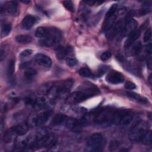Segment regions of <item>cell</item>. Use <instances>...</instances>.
Listing matches in <instances>:
<instances>
[{"label":"cell","mask_w":152,"mask_h":152,"mask_svg":"<svg viewBox=\"0 0 152 152\" xmlns=\"http://www.w3.org/2000/svg\"><path fill=\"white\" fill-rule=\"evenodd\" d=\"M99 92V89L95 86H90L83 90L77 91L72 93L68 96L66 102L71 104L78 103L92 96L98 94Z\"/></svg>","instance_id":"obj_1"},{"label":"cell","mask_w":152,"mask_h":152,"mask_svg":"<svg viewBox=\"0 0 152 152\" xmlns=\"http://www.w3.org/2000/svg\"><path fill=\"white\" fill-rule=\"evenodd\" d=\"M61 39V34L57 28H49L46 37L40 40L41 45L46 47L52 46L58 43Z\"/></svg>","instance_id":"obj_2"},{"label":"cell","mask_w":152,"mask_h":152,"mask_svg":"<svg viewBox=\"0 0 152 152\" xmlns=\"http://www.w3.org/2000/svg\"><path fill=\"white\" fill-rule=\"evenodd\" d=\"M132 119V115L126 110H114L112 123L118 125H124L129 124Z\"/></svg>","instance_id":"obj_3"},{"label":"cell","mask_w":152,"mask_h":152,"mask_svg":"<svg viewBox=\"0 0 152 152\" xmlns=\"http://www.w3.org/2000/svg\"><path fill=\"white\" fill-rule=\"evenodd\" d=\"M103 145V137L100 133H93L88 138L87 146L88 151H100Z\"/></svg>","instance_id":"obj_4"},{"label":"cell","mask_w":152,"mask_h":152,"mask_svg":"<svg viewBox=\"0 0 152 152\" xmlns=\"http://www.w3.org/2000/svg\"><path fill=\"white\" fill-rule=\"evenodd\" d=\"M54 142V135L48 132L38 133V135L31 147H45L52 145Z\"/></svg>","instance_id":"obj_5"},{"label":"cell","mask_w":152,"mask_h":152,"mask_svg":"<svg viewBox=\"0 0 152 152\" xmlns=\"http://www.w3.org/2000/svg\"><path fill=\"white\" fill-rule=\"evenodd\" d=\"M113 110L107 109H100L95 115L94 122L97 125H105L112 123Z\"/></svg>","instance_id":"obj_6"},{"label":"cell","mask_w":152,"mask_h":152,"mask_svg":"<svg viewBox=\"0 0 152 152\" xmlns=\"http://www.w3.org/2000/svg\"><path fill=\"white\" fill-rule=\"evenodd\" d=\"M147 124L144 121L138 122L131 129L129 132V138L134 141H140L144 133L147 130Z\"/></svg>","instance_id":"obj_7"},{"label":"cell","mask_w":152,"mask_h":152,"mask_svg":"<svg viewBox=\"0 0 152 152\" xmlns=\"http://www.w3.org/2000/svg\"><path fill=\"white\" fill-rule=\"evenodd\" d=\"M133 14L134 12L132 11H130L125 17V23L121 32L122 36L129 35L131 32L135 30L137 26V22L132 18Z\"/></svg>","instance_id":"obj_8"},{"label":"cell","mask_w":152,"mask_h":152,"mask_svg":"<svg viewBox=\"0 0 152 152\" xmlns=\"http://www.w3.org/2000/svg\"><path fill=\"white\" fill-rule=\"evenodd\" d=\"M106 80L109 83L118 84L124 82V77L121 73L116 71H112L107 75Z\"/></svg>","instance_id":"obj_9"},{"label":"cell","mask_w":152,"mask_h":152,"mask_svg":"<svg viewBox=\"0 0 152 152\" xmlns=\"http://www.w3.org/2000/svg\"><path fill=\"white\" fill-rule=\"evenodd\" d=\"M36 62L39 64L40 65L49 68L52 65V61L51 59L47 55L43 53H37L35 56Z\"/></svg>","instance_id":"obj_10"},{"label":"cell","mask_w":152,"mask_h":152,"mask_svg":"<svg viewBox=\"0 0 152 152\" xmlns=\"http://www.w3.org/2000/svg\"><path fill=\"white\" fill-rule=\"evenodd\" d=\"M125 21L121 20L115 24L108 30V33L107 36L109 39H112L118 35L119 33L121 32L122 29L123 28Z\"/></svg>","instance_id":"obj_11"},{"label":"cell","mask_w":152,"mask_h":152,"mask_svg":"<svg viewBox=\"0 0 152 152\" xmlns=\"http://www.w3.org/2000/svg\"><path fill=\"white\" fill-rule=\"evenodd\" d=\"M51 114L52 112L50 110L45 111L39 114L37 116L34 118L33 120L34 125L36 126H39L45 123L49 119Z\"/></svg>","instance_id":"obj_12"},{"label":"cell","mask_w":152,"mask_h":152,"mask_svg":"<svg viewBox=\"0 0 152 152\" xmlns=\"http://www.w3.org/2000/svg\"><path fill=\"white\" fill-rule=\"evenodd\" d=\"M27 130H28L27 125L26 124H18L13 126L8 131V132L12 136L14 135H23L26 134Z\"/></svg>","instance_id":"obj_13"},{"label":"cell","mask_w":152,"mask_h":152,"mask_svg":"<svg viewBox=\"0 0 152 152\" xmlns=\"http://www.w3.org/2000/svg\"><path fill=\"white\" fill-rule=\"evenodd\" d=\"M140 31L138 30H135L131 32L128 36L126 41L125 42L124 46L126 48H129L140 36Z\"/></svg>","instance_id":"obj_14"},{"label":"cell","mask_w":152,"mask_h":152,"mask_svg":"<svg viewBox=\"0 0 152 152\" xmlns=\"http://www.w3.org/2000/svg\"><path fill=\"white\" fill-rule=\"evenodd\" d=\"M36 18L31 15H26L23 20L21 23L22 27L25 30L30 29L36 23Z\"/></svg>","instance_id":"obj_15"},{"label":"cell","mask_w":152,"mask_h":152,"mask_svg":"<svg viewBox=\"0 0 152 152\" xmlns=\"http://www.w3.org/2000/svg\"><path fill=\"white\" fill-rule=\"evenodd\" d=\"M116 19V16L115 14L106 16V18L102 25V30L104 31H108L115 24Z\"/></svg>","instance_id":"obj_16"},{"label":"cell","mask_w":152,"mask_h":152,"mask_svg":"<svg viewBox=\"0 0 152 152\" xmlns=\"http://www.w3.org/2000/svg\"><path fill=\"white\" fill-rule=\"evenodd\" d=\"M68 118L64 114H57L52 119V125L53 126H58L65 124Z\"/></svg>","instance_id":"obj_17"},{"label":"cell","mask_w":152,"mask_h":152,"mask_svg":"<svg viewBox=\"0 0 152 152\" xmlns=\"http://www.w3.org/2000/svg\"><path fill=\"white\" fill-rule=\"evenodd\" d=\"M46 103V100L45 97H39L36 98L34 100H33V107L34 108L38 110H40L42 108H43Z\"/></svg>","instance_id":"obj_18"},{"label":"cell","mask_w":152,"mask_h":152,"mask_svg":"<svg viewBox=\"0 0 152 152\" xmlns=\"http://www.w3.org/2000/svg\"><path fill=\"white\" fill-rule=\"evenodd\" d=\"M7 11L9 14L12 15H15L17 14L18 12V4L17 2L15 1H10L7 7Z\"/></svg>","instance_id":"obj_19"},{"label":"cell","mask_w":152,"mask_h":152,"mask_svg":"<svg viewBox=\"0 0 152 152\" xmlns=\"http://www.w3.org/2000/svg\"><path fill=\"white\" fill-rule=\"evenodd\" d=\"M69 52V48H65L62 46H59L56 48L55 51L56 56L59 59H62L65 57V56Z\"/></svg>","instance_id":"obj_20"},{"label":"cell","mask_w":152,"mask_h":152,"mask_svg":"<svg viewBox=\"0 0 152 152\" xmlns=\"http://www.w3.org/2000/svg\"><path fill=\"white\" fill-rule=\"evenodd\" d=\"M140 141L144 144H150L151 143V131L150 130H147L141 137Z\"/></svg>","instance_id":"obj_21"},{"label":"cell","mask_w":152,"mask_h":152,"mask_svg":"<svg viewBox=\"0 0 152 152\" xmlns=\"http://www.w3.org/2000/svg\"><path fill=\"white\" fill-rule=\"evenodd\" d=\"M132 48L130 49L129 53L131 55H138L142 48L141 43L140 42H137L136 43H134L132 45Z\"/></svg>","instance_id":"obj_22"},{"label":"cell","mask_w":152,"mask_h":152,"mask_svg":"<svg viewBox=\"0 0 152 152\" xmlns=\"http://www.w3.org/2000/svg\"><path fill=\"white\" fill-rule=\"evenodd\" d=\"M15 40L20 43H28L31 42L32 38L26 34H20L15 37Z\"/></svg>","instance_id":"obj_23"},{"label":"cell","mask_w":152,"mask_h":152,"mask_svg":"<svg viewBox=\"0 0 152 152\" xmlns=\"http://www.w3.org/2000/svg\"><path fill=\"white\" fill-rule=\"evenodd\" d=\"M126 93V95L128 97H129L132 99H135V100H137L139 102H142V103H145V102H147V99H145L144 97L141 96L140 94H138L136 93H134V92H132V91H127Z\"/></svg>","instance_id":"obj_24"},{"label":"cell","mask_w":152,"mask_h":152,"mask_svg":"<svg viewBox=\"0 0 152 152\" xmlns=\"http://www.w3.org/2000/svg\"><path fill=\"white\" fill-rule=\"evenodd\" d=\"M48 30L49 28H47L45 27H39L36 29L35 32V35L36 37L42 39L46 37V36L48 33Z\"/></svg>","instance_id":"obj_25"},{"label":"cell","mask_w":152,"mask_h":152,"mask_svg":"<svg viewBox=\"0 0 152 152\" xmlns=\"http://www.w3.org/2000/svg\"><path fill=\"white\" fill-rule=\"evenodd\" d=\"M15 71V61L12 59L10 61L7 67V75L9 78H12Z\"/></svg>","instance_id":"obj_26"},{"label":"cell","mask_w":152,"mask_h":152,"mask_svg":"<svg viewBox=\"0 0 152 152\" xmlns=\"http://www.w3.org/2000/svg\"><path fill=\"white\" fill-rule=\"evenodd\" d=\"M37 74V72L33 68H28L24 72V77L27 80H31Z\"/></svg>","instance_id":"obj_27"},{"label":"cell","mask_w":152,"mask_h":152,"mask_svg":"<svg viewBox=\"0 0 152 152\" xmlns=\"http://www.w3.org/2000/svg\"><path fill=\"white\" fill-rule=\"evenodd\" d=\"M11 28L12 27L10 24H5L2 27L1 37H5L8 35L11 31Z\"/></svg>","instance_id":"obj_28"},{"label":"cell","mask_w":152,"mask_h":152,"mask_svg":"<svg viewBox=\"0 0 152 152\" xmlns=\"http://www.w3.org/2000/svg\"><path fill=\"white\" fill-rule=\"evenodd\" d=\"M79 74L81 76L83 77H86V78H89L93 76V74L91 72V71L87 68H81L79 70Z\"/></svg>","instance_id":"obj_29"},{"label":"cell","mask_w":152,"mask_h":152,"mask_svg":"<svg viewBox=\"0 0 152 152\" xmlns=\"http://www.w3.org/2000/svg\"><path fill=\"white\" fill-rule=\"evenodd\" d=\"M63 5L64 7L69 11L74 12V6L72 1H63Z\"/></svg>","instance_id":"obj_30"},{"label":"cell","mask_w":152,"mask_h":152,"mask_svg":"<svg viewBox=\"0 0 152 152\" xmlns=\"http://www.w3.org/2000/svg\"><path fill=\"white\" fill-rule=\"evenodd\" d=\"M111 56H112V53L109 51H106L102 53V55H100V59L103 61H105L110 59Z\"/></svg>","instance_id":"obj_31"},{"label":"cell","mask_w":152,"mask_h":152,"mask_svg":"<svg viewBox=\"0 0 152 152\" xmlns=\"http://www.w3.org/2000/svg\"><path fill=\"white\" fill-rule=\"evenodd\" d=\"M119 146V142L117 141H111L110 145H109V150L110 151H113L116 150V149H117Z\"/></svg>","instance_id":"obj_32"},{"label":"cell","mask_w":152,"mask_h":152,"mask_svg":"<svg viewBox=\"0 0 152 152\" xmlns=\"http://www.w3.org/2000/svg\"><path fill=\"white\" fill-rule=\"evenodd\" d=\"M118 8V5L116 4H113L111 7L110 8L109 10L108 11V12H107L106 16H109V15H113L115 14L116 10Z\"/></svg>","instance_id":"obj_33"},{"label":"cell","mask_w":152,"mask_h":152,"mask_svg":"<svg viewBox=\"0 0 152 152\" xmlns=\"http://www.w3.org/2000/svg\"><path fill=\"white\" fill-rule=\"evenodd\" d=\"M151 29H148L145 34H144V42L147 43L148 42L150 39H151Z\"/></svg>","instance_id":"obj_34"},{"label":"cell","mask_w":152,"mask_h":152,"mask_svg":"<svg viewBox=\"0 0 152 152\" xmlns=\"http://www.w3.org/2000/svg\"><path fill=\"white\" fill-rule=\"evenodd\" d=\"M66 63L70 66H73L77 64L78 61L77 59L72 58H68L66 59Z\"/></svg>","instance_id":"obj_35"},{"label":"cell","mask_w":152,"mask_h":152,"mask_svg":"<svg viewBox=\"0 0 152 152\" xmlns=\"http://www.w3.org/2000/svg\"><path fill=\"white\" fill-rule=\"evenodd\" d=\"M125 87L128 90H134L136 88V85L131 81H126L125 84Z\"/></svg>","instance_id":"obj_36"},{"label":"cell","mask_w":152,"mask_h":152,"mask_svg":"<svg viewBox=\"0 0 152 152\" xmlns=\"http://www.w3.org/2000/svg\"><path fill=\"white\" fill-rule=\"evenodd\" d=\"M33 51L31 49H25L23 51H22L20 53V56L21 57H26V56H28L29 55H30L31 53H32Z\"/></svg>","instance_id":"obj_37"},{"label":"cell","mask_w":152,"mask_h":152,"mask_svg":"<svg viewBox=\"0 0 152 152\" xmlns=\"http://www.w3.org/2000/svg\"><path fill=\"white\" fill-rule=\"evenodd\" d=\"M109 67L107 66H103L102 67H100L99 68V70L98 71V74H97V75L99 77L102 75H103L104 73L106 72V71L108 69Z\"/></svg>","instance_id":"obj_38"},{"label":"cell","mask_w":152,"mask_h":152,"mask_svg":"<svg viewBox=\"0 0 152 152\" xmlns=\"http://www.w3.org/2000/svg\"><path fill=\"white\" fill-rule=\"evenodd\" d=\"M145 50H146V52H147V53L148 55H151V52H152V50H151V43H149V44L147 45Z\"/></svg>","instance_id":"obj_39"},{"label":"cell","mask_w":152,"mask_h":152,"mask_svg":"<svg viewBox=\"0 0 152 152\" xmlns=\"http://www.w3.org/2000/svg\"><path fill=\"white\" fill-rule=\"evenodd\" d=\"M147 67L149 69H151V57H150L148 59H147Z\"/></svg>","instance_id":"obj_40"},{"label":"cell","mask_w":152,"mask_h":152,"mask_svg":"<svg viewBox=\"0 0 152 152\" xmlns=\"http://www.w3.org/2000/svg\"><path fill=\"white\" fill-rule=\"evenodd\" d=\"M28 65H29V62H26L22 63V64L20 65V67H21V68H24V67H26V66H28Z\"/></svg>","instance_id":"obj_41"},{"label":"cell","mask_w":152,"mask_h":152,"mask_svg":"<svg viewBox=\"0 0 152 152\" xmlns=\"http://www.w3.org/2000/svg\"><path fill=\"white\" fill-rule=\"evenodd\" d=\"M148 81H149L150 84H151V75H150V77H149V78H148Z\"/></svg>","instance_id":"obj_42"},{"label":"cell","mask_w":152,"mask_h":152,"mask_svg":"<svg viewBox=\"0 0 152 152\" xmlns=\"http://www.w3.org/2000/svg\"><path fill=\"white\" fill-rule=\"evenodd\" d=\"M21 1L24 3H28L29 2V1Z\"/></svg>","instance_id":"obj_43"}]
</instances>
